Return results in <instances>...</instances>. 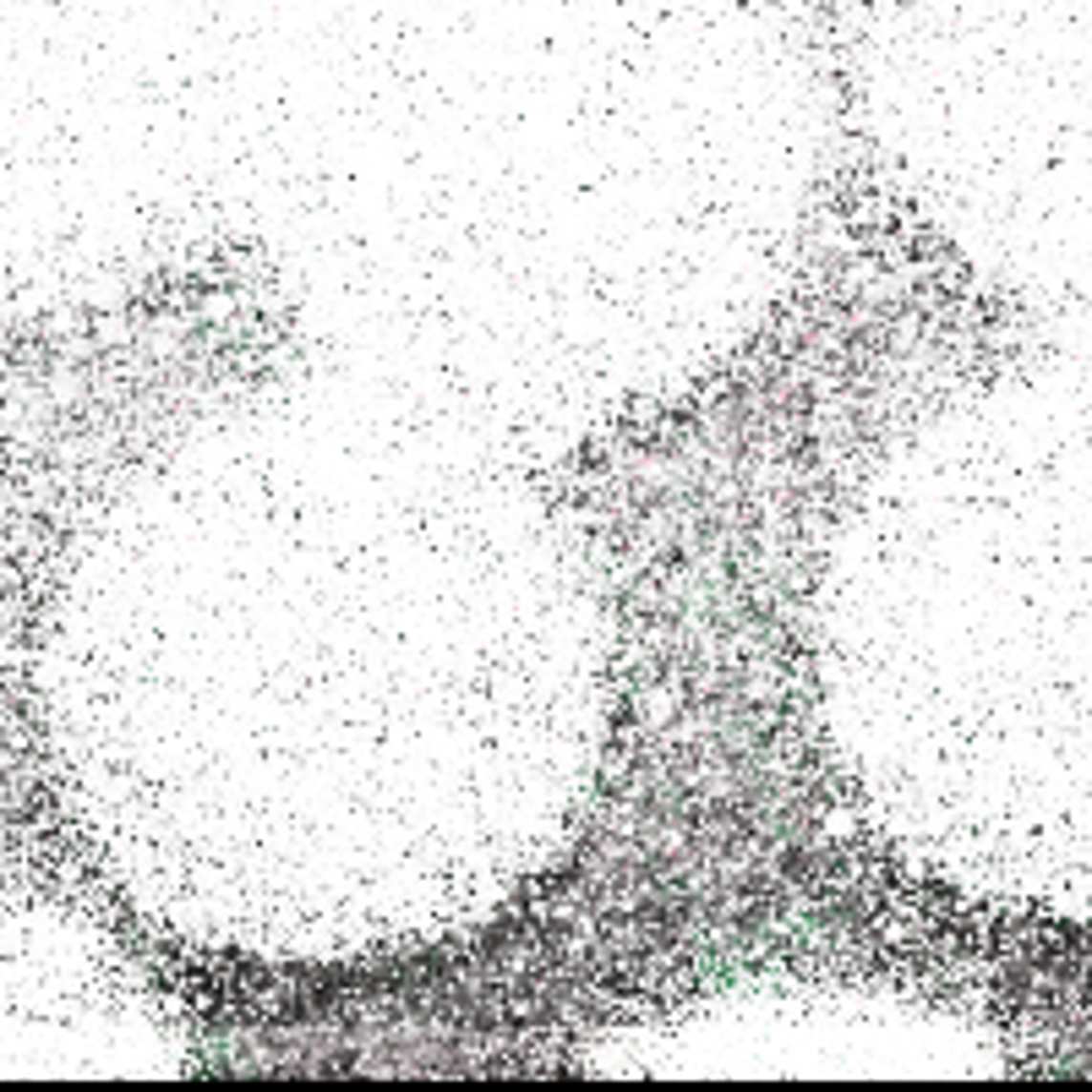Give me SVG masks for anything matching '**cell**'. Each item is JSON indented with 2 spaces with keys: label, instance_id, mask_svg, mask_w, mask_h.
<instances>
[{
  "label": "cell",
  "instance_id": "1",
  "mask_svg": "<svg viewBox=\"0 0 1092 1092\" xmlns=\"http://www.w3.org/2000/svg\"><path fill=\"white\" fill-rule=\"evenodd\" d=\"M72 345L0 323V901L94 912V830L72 808L39 661L94 503Z\"/></svg>",
  "mask_w": 1092,
  "mask_h": 1092
}]
</instances>
